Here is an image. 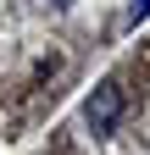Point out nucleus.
Listing matches in <instances>:
<instances>
[{
    "instance_id": "nucleus-2",
    "label": "nucleus",
    "mask_w": 150,
    "mask_h": 155,
    "mask_svg": "<svg viewBox=\"0 0 150 155\" xmlns=\"http://www.w3.org/2000/svg\"><path fill=\"white\" fill-rule=\"evenodd\" d=\"M150 17V0H128V22H145Z\"/></svg>"
},
{
    "instance_id": "nucleus-1",
    "label": "nucleus",
    "mask_w": 150,
    "mask_h": 155,
    "mask_svg": "<svg viewBox=\"0 0 150 155\" xmlns=\"http://www.w3.org/2000/svg\"><path fill=\"white\" fill-rule=\"evenodd\" d=\"M84 122L95 127V133H111V127L122 122V89L111 83V78H106V83H100V89L84 100Z\"/></svg>"
}]
</instances>
